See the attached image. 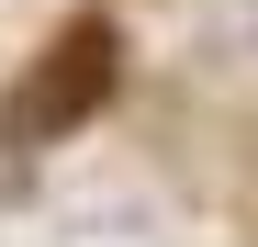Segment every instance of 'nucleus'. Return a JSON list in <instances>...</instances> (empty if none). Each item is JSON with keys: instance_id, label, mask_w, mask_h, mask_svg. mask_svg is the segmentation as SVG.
Wrapping results in <instances>:
<instances>
[{"instance_id": "1", "label": "nucleus", "mask_w": 258, "mask_h": 247, "mask_svg": "<svg viewBox=\"0 0 258 247\" xmlns=\"http://www.w3.org/2000/svg\"><path fill=\"white\" fill-rule=\"evenodd\" d=\"M112 23H68L45 56H34V79H23V101H12V135H79L101 101H112Z\"/></svg>"}]
</instances>
